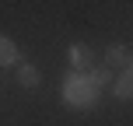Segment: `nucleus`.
Segmentation results:
<instances>
[{"instance_id": "2", "label": "nucleus", "mask_w": 133, "mask_h": 126, "mask_svg": "<svg viewBox=\"0 0 133 126\" xmlns=\"http://www.w3.org/2000/svg\"><path fill=\"white\" fill-rule=\"evenodd\" d=\"M130 63H133L130 46H109V49H105V67H109V70H112V67H123V70H130Z\"/></svg>"}, {"instance_id": "7", "label": "nucleus", "mask_w": 133, "mask_h": 126, "mask_svg": "<svg viewBox=\"0 0 133 126\" xmlns=\"http://www.w3.org/2000/svg\"><path fill=\"white\" fill-rule=\"evenodd\" d=\"M130 95H133V77H130V70H123V74H119V81H116V98L126 102Z\"/></svg>"}, {"instance_id": "6", "label": "nucleus", "mask_w": 133, "mask_h": 126, "mask_svg": "<svg viewBox=\"0 0 133 126\" xmlns=\"http://www.w3.org/2000/svg\"><path fill=\"white\" fill-rule=\"evenodd\" d=\"M18 63V46L7 35H0V67H14Z\"/></svg>"}, {"instance_id": "4", "label": "nucleus", "mask_w": 133, "mask_h": 126, "mask_svg": "<svg viewBox=\"0 0 133 126\" xmlns=\"http://www.w3.org/2000/svg\"><path fill=\"white\" fill-rule=\"evenodd\" d=\"M18 81H21V88L35 91V88L42 84V74H39V67H35V63H21V67H18Z\"/></svg>"}, {"instance_id": "1", "label": "nucleus", "mask_w": 133, "mask_h": 126, "mask_svg": "<svg viewBox=\"0 0 133 126\" xmlns=\"http://www.w3.org/2000/svg\"><path fill=\"white\" fill-rule=\"evenodd\" d=\"M63 102L74 105V109H91L95 102H98V91L88 84L84 74H70V77L63 81Z\"/></svg>"}, {"instance_id": "5", "label": "nucleus", "mask_w": 133, "mask_h": 126, "mask_svg": "<svg viewBox=\"0 0 133 126\" xmlns=\"http://www.w3.org/2000/svg\"><path fill=\"white\" fill-rule=\"evenodd\" d=\"M70 63H74V74H84L91 67V49L88 46H70Z\"/></svg>"}, {"instance_id": "3", "label": "nucleus", "mask_w": 133, "mask_h": 126, "mask_svg": "<svg viewBox=\"0 0 133 126\" xmlns=\"http://www.w3.org/2000/svg\"><path fill=\"white\" fill-rule=\"evenodd\" d=\"M84 77H88V84H91L95 91H102V88L112 84V70H109V67H88Z\"/></svg>"}]
</instances>
